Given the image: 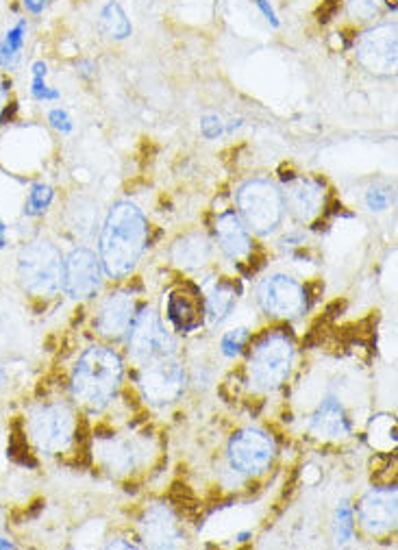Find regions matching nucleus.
I'll return each mask as SVG.
<instances>
[{
  "instance_id": "f257e3e1",
  "label": "nucleus",
  "mask_w": 398,
  "mask_h": 550,
  "mask_svg": "<svg viewBox=\"0 0 398 550\" xmlns=\"http://www.w3.org/2000/svg\"><path fill=\"white\" fill-rule=\"evenodd\" d=\"M148 231L151 227L138 205L129 200L111 205L98 237V259L109 279H127L138 268L148 246Z\"/></svg>"
},
{
  "instance_id": "f03ea898",
  "label": "nucleus",
  "mask_w": 398,
  "mask_h": 550,
  "mask_svg": "<svg viewBox=\"0 0 398 550\" xmlns=\"http://www.w3.org/2000/svg\"><path fill=\"white\" fill-rule=\"evenodd\" d=\"M124 361L116 348L94 344L83 350L70 377V394L81 409L101 414L122 387Z\"/></svg>"
},
{
  "instance_id": "7ed1b4c3",
  "label": "nucleus",
  "mask_w": 398,
  "mask_h": 550,
  "mask_svg": "<svg viewBox=\"0 0 398 550\" xmlns=\"http://www.w3.org/2000/svg\"><path fill=\"white\" fill-rule=\"evenodd\" d=\"M296 359L292 337L283 331H270L259 337L246 361V379L255 392H277L288 383Z\"/></svg>"
},
{
  "instance_id": "20e7f679",
  "label": "nucleus",
  "mask_w": 398,
  "mask_h": 550,
  "mask_svg": "<svg viewBox=\"0 0 398 550\" xmlns=\"http://www.w3.org/2000/svg\"><path fill=\"white\" fill-rule=\"evenodd\" d=\"M61 272H64V255L46 237H37L20 248L16 274L27 294L35 298L55 296L61 290Z\"/></svg>"
},
{
  "instance_id": "39448f33",
  "label": "nucleus",
  "mask_w": 398,
  "mask_h": 550,
  "mask_svg": "<svg viewBox=\"0 0 398 550\" xmlns=\"http://www.w3.org/2000/svg\"><path fill=\"white\" fill-rule=\"evenodd\" d=\"M235 203H238L240 211L238 216L242 218L248 231L257 235H270L281 227L285 214L283 196L279 187L268 179L246 181L238 190Z\"/></svg>"
},
{
  "instance_id": "423d86ee",
  "label": "nucleus",
  "mask_w": 398,
  "mask_h": 550,
  "mask_svg": "<svg viewBox=\"0 0 398 550\" xmlns=\"http://www.w3.org/2000/svg\"><path fill=\"white\" fill-rule=\"evenodd\" d=\"M138 370V387L142 398L153 407H166L177 403L185 392V366L181 355H161L146 359L135 366Z\"/></svg>"
},
{
  "instance_id": "0eeeda50",
  "label": "nucleus",
  "mask_w": 398,
  "mask_h": 550,
  "mask_svg": "<svg viewBox=\"0 0 398 550\" xmlns=\"http://www.w3.org/2000/svg\"><path fill=\"white\" fill-rule=\"evenodd\" d=\"M77 433L74 411L66 403H46L29 418V437L44 455H61L72 446Z\"/></svg>"
},
{
  "instance_id": "6e6552de",
  "label": "nucleus",
  "mask_w": 398,
  "mask_h": 550,
  "mask_svg": "<svg viewBox=\"0 0 398 550\" xmlns=\"http://www.w3.org/2000/svg\"><path fill=\"white\" fill-rule=\"evenodd\" d=\"M127 344L131 361L135 366L142 364L146 359L179 353L177 337L166 329V324L161 322L153 307L138 309V314H135L131 329L127 333Z\"/></svg>"
},
{
  "instance_id": "1a4fd4ad",
  "label": "nucleus",
  "mask_w": 398,
  "mask_h": 550,
  "mask_svg": "<svg viewBox=\"0 0 398 550\" xmlns=\"http://www.w3.org/2000/svg\"><path fill=\"white\" fill-rule=\"evenodd\" d=\"M277 457V444L266 431L246 427L235 433L227 446V459L233 472L242 477H259L270 470Z\"/></svg>"
},
{
  "instance_id": "9d476101",
  "label": "nucleus",
  "mask_w": 398,
  "mask_h": 550,
  "mask_svg": "<svg viewBox=\"0 0 398 550\" xmlns=\"http://www.w3.org/2000/svg\"><path fill=\"white\" fill-rule=\"evenodd\" d=\"M259 305L272 318L294 320L307 309L305 287L290 274H270L259 285Z\"/></svg>"
},
{
  "instance_id": "9b49d317",
  "label": "nucleus",
  "mask_w": 398,
  "mask_h": 550,
  "mask_svg": "<svg viewBox=\"0 0 398 550\" xmlns=\"http://www.w3.org/2000/svg\"><path fill=\"white\" fill-rule=\"evenodd\" d=\"M103 266L94 250L79 246L64 257V272H61V290L72 300H90L103 285Z\"/></svg>"
},
{
  "instance_id": "f8f14e48",
  "label": "nucleus",
  "mask_w": 398,
  "mask_h": 550,
  "mask_svg": "<svg viewBox=\"0 0 398 550\" xmlns=\"http://www.w3.org/2000/svg\"><path fill=\"white\" fill-rule=\"evenodd\" d=\"M357 64L377 77L396 72V24H379L359 35L355 46Z\"/></svg>"
},
{
  "instance_id": "ddd939ff",
  "label": "nucleus",
  "mask_w": 398,
  "mask_h": 550,
  "mask_svg": "<svg viewBox=\"0 0 398 550\" xmlns=\"http://www.w3.org/2000/svg\"><path fill=\"white\" fill-rule=\"evenodd\" d=\"M357 516L362 529L381 537L396 529V490L394 487H372L357 505Z\"/></svg>"
},
{
  "instance_id": "4468645a",
  "label": "nucleus",
  "mask_w": 398,
  "mask_h": 550,
  "mask_svg": "<svg viewBox=\"0 0 398 550\" xmlns=\"http://www.w3.org/2000/svg\"><path fill=\"white\" fill-rule=\"evenodd\" d=\"M135 314H138L135 296L129 290H114L98 307L94 327L107 340H122L131 329Z\"/></svg>"
},
{
  "instance_id": "2eb2a0df",
  "label": "nucleus",
  "mask_w": 398,
  "mask_h": 550,
  "mask_svg": "<svg viewBox=\"0 0 398 550\" xmlns=\"http://www.w3.org/2000/svg\"><path fill=\"white\" fill-rule=\"evenodd\" d=\"M166 316L172 327L181 333H192L196 329H201L207 318L203 292L192 283L174 287L168 294Z\"/></svg>"
},
{
  "instance_id": "dca6fc26",
  "label": "nucleus",
  "mask_w": 398,
  "mask_h": 550,
  "mask_svg": "<svg viewBox=\"0 0 398 550\" xmlns=\"http://www.w3.org/2000/svg\"><path fill=\"white\" fill-rule=\"evenodd\" d=\"M283 205L298 222H312L325 207V190L314 179L288 177L283 179Z\"/></svg>"
},
{
  "instance_id": "f3484780",
  "label": "nucleus",
  "mask_w": 398,
  "mask_h": 550,
  "mask_svg": "<svg viewBox=\"0 0 398 550\" xmlns=\"http://www.w3.org/2000/svg\"><path fill=\"white\" fill-rule=\"evenodd\" d=\"M140 533L144 544L151 548H174L183 542L179 520L166 505H153L151 509H146L140 522Z\"/></svg>"
},
{
  "instance_id": "a211bd4d",
  "label": "nucleus",
  "mask_w": 398,
  "mask_h": 550,
  "mask_svg": "<svg viewBox=\"0 0 398 550\" xmlns=\"http://www.w3.org/2000/svg\"><path fill=\"white\" fill-rule=\"evenodd\" d=\"M214 233L222 253H225L231 261H242L251 257L253 253V240L251 231L246 229L242 218L235 211H225L216 218Z\"/></svg>"
},
{
  "instance_id": "6ab92c4d",
  "label": "nucleus",
  "mask_w": 398,
  "mask_h": 550,
  "mask_svg": "<svg viewBox=\"0 0 398 550\" xmlns=\"http://www.w3.org/2000/svg\"><path fill=\"white\" fill-rule=\"evenodd\" d=\"M309 433L318 440H340V437H348L353 433L351 418L346 416V411L338 398H325L318 405V409L309 416Z\"/></svg>"
},
{
  "instance_id": "aec40b11",
  "label": "nucleus",
  "mask_w": 398,
  "mask_h": 550,
  "mask_svg": "<svg viewBox=\"0 0 398 550\" xmlns=\"http://www.w3.org/2000/svg\"><path fill=\"white\" fill-rule=\"evenodd\" d=\"M211 253H214V246L205 233H190L172 244L170 259L181 270H201L209 264Z\"/></svg>"
},
{
  "instance_id": "412c9836",
  "label": "nucleus",
  "mask_w": 398,
  "mask_h": 550,
  "mask_svg": "<svg viewBox=\"0 0 398 550\" xmlns=\"http://www.w3.org/2000/svg\"><path fill=\"white\" fill-rule=\"evenodd\" d=\"M66 224L74 235L81 237V240H87L98 229V205L87 196H74L68 203Z\"/></svg>"
},
{
  "instance_id": "4be33fe9",
  "label": "nucleus",
  "mask_w": 398,
  "mask_h": 550,
  "mask_svg": "<svg viewBox=\"0 0 398 550\" xmlns=\"http://www.w3.org/2000/svg\"><path fill=\"white\" fill-rule=\"evenodd\" d=\"M238 294H240L238 285L227 279H222L211 287L205 298L207 318L211 324H222L231 316L235 303H238Z\"/></svg>"
},
{
  "instance_id": "5701e85b",
  "label": "nucleus",
  "mask_w": 398,
  "mask_h": 550,
  "mask_svg": "<svg viewBox=\"0 0 398 550\" xmlns=\"http://www.w3.org/2000/svg\"><path fill=\"white\" fill-rule=\"evenodd\" d=\"M98 29H101V33L107 37V40H114V42L127 40V37H131L133 33L127 11H124L122 5L116 3V0H109V3L101 9V14H98Z\"/></svg>"
},
{
  "instance_id": "b1692460",
  "label": "nucleus",
  "mask_w": 398,
  "mask_h": 550,
  "mask_svg": "<svg viewBox=\"0 0 398 550\" xmlns=\"http://www.w3.org/2000/svg\"><path fill=\"white\" fill-rule=\"evenodd\" d=\"M27 31V20H18L14 27L0 37V68L5 72H11L20 64L24 44H27Z\"/></svg>"
},
{
  "instance_id": "393cba45",
  "label": "nucleus",
  "mask_w": 398,
  "mask_h": 550,
  "mask_svg": "<svg viewBox=\"0 0 398 550\" xmlns=\"http://www.w3.org/2000/svg\"><path fill=\"white\" fill-rule=\"evenodd\" d=\"M48 66L46 61H33L31 64V96L37 100V103H55V100L61 98V92L55 90V87L48 85Z\"/></svg>"
},
{
  "instance_id": "a878e982",
  "label": "nucleus",
  "mask_w": 398,
  "mask_h": 550,
  "mask_svg": "<svg viewBox=\"0 0 398 550\" xmlns=\"http://www.w3.org/2000/svg\"><path fill=\"white\" fill-rule=\"evenodd\" d=\"M55 200V187L48 183H33L27 203H24V216L27 218H40L48 209H51Z\"/></svg>"
},
{
  "instance_id": "bb28decb",
  "label": "nucleus",
  "mask_w": 398,
  "mask_h": 550,
  "mask_svg": "<svg viewBox=\"0 0 398 550\" xmlns=\"http://www.w3.org/2000/svg\"><path fill=\"white\" fill-rule=\"evenodd\" d=\"M333 535L335 542L346 544L353 540L355 535V509L348 500H340L338 509H335V518H333Z\"/></svg>"
},
{
  "instance_id": "cd10ccee",
  "label": "nucleus",
  "mask_w": 398,
  "mask_h": 550,
  "mask_svg": "<svg viewBox=\"0 0 398 550\" xmlns=\"http://www.w3.org/2000/svg\"><path fill=\"white\" fill-rule=\"evenodd\" d=\"M248 344V329L246 327H235L231 331H227L225 335L220 337V353L225 355L227 359H235L244 353V348Z\"/></svg>"
},
{
  "instance_id": "c85d7f7f",
  "label": "nucleus",
  "mask_w": 398,
  "mask_h": 550,
  "mask_svg": "<svg viewBox=\"0 0 398 550\" xmlns=\"http://www.w3.org/2000/svg\"><path fill=\"white\" fill-rule=\"evenodd\" d=\"M392 203V194L388 187L383 185H372L366 192V207L372 211V214H381V211H388Z\"/></svg>"
},
{
  "instance_id": "c756f323",
  "label": "nucleus",
  "mask_w": 398,
  "mask_h": 550,
  "mask_svg": "<svg viewBox=\"0 0 398 550\" xmlns=\"http://www.w3.org/2000/svg\"><path fill=\"white\" fill-rule=\"evenodd\" d=\"M48 124H51V127L61 135H70L74 131V120L70 118L68 109L64 107H55L48 111Z\"/></svg>"
},
{
  "instance_id": "7c9ffc66",
  "label": "nucleus",
  "mask_w": 398,
  "mask_h": 550,
  "mask_svg": "<svg viewBox=\"0 0 398 550\" xmlns=\"http://www.w3.org/2000/svg\"><path fill=\"white\" fill-rule=\"evenodd\" d=\"M381 0H348V11H351L353 18L359 20H370L377 16Z\"/></svg>"
},
{
  "instance_id": "2f4dec72",
  "label": "nucleus",
  "mask_w": 398,
  "mask_h": 550,
  "mask_svg": "<svg viewBox=\"0 0 398 550\" xmlns=\"http://www.w3.org/2000/svg\"><path fill=\"white\" fill-rule=\"evenodd\" d=\"M201 133L205 140H218V137L225 133V122L216 114H207L201 118Z\"/></svg>"
},
{
  "instance_id": "473e14b6",
  "label": "nucleus",
  "mask_w": 398,
  "mask_h": 550,
  "mask_svg": "<svg viewBox=\"0 0 398 550\" xmlns=\"http://www.w3.org/2000/svg\"><path fill=\"white\" fill-rule=\"evenodd\" d=\"M255 5H257V9L261 11V16H264L266 20H268V24H270V27H279V18H277V11H275V7H272L270 5V0H255Z\"/></svg>"
},
{
  "instance_id": "72a5a7b5",
  "label": "nucleus",
  "mask_w": 398,
  "mask_h": 550,
  "mask_svg": "<svg viewBox=\"0 0 398 550\" xmlns=\"http://www.w3.org/2000/svg\"><path fill=\"white\" fill-rule=\"evenodd\" d=\"M7 100H9V83L5 81L3 74H0V122H3V116H5Z\"/></svg>"
},
{
  "instance_id": "f704fd0d",
  "label": "nucleus",
  "mask_w": 398,
  "mask_h": 550,
  "mask_svg": "<svg viewBox=\"0 0 398 550\" xmlns=\"http://www.w3.org/2000/svg\"><path fill=\"white\" fill-rule=\"evenodd\" d=\"M48 5V0H22V7L29 11V14L37 16V14H42V11L46 9Z\"/></svg>"
},
{
  "instance_id": "c9c22d12",
  "label": "nucleus",
  "mask_w": 398,
  "mask_h": 550,
  "mask_svg": "<svg viewBox=\"0 0 398 550\" xmlns=\"http://www.w3.org/2000/svg\"><path fill=\"white\" fill-rule=\"evenodd\" d=\"M7 248V222L0 218V250Z\"/></svg>"
},
{
  "instance_id": "e433bc0d",
  "label": "nucleus",
  "mask_w": 398,
  "mask_h": 550,
  "mask_svg": "<svg viewBox=\"0 0 398 550\" xmlns=\"http://www.w3.org/2000/svg\"><path fill=\"white\" fill-rule=\"evenodd\" d=\"M251 537H253V533L251 531H242V533H238V535H235V542H248V540H251Z\"/></svg>"
},
{
  "instance_id": "4c0bfd02",
  "label": "nucleus",
  "mask_w": 398,
  "mask_h": 550,
  "mask_svg": "<svg viewBox=\"0 0 398 550\" xmlns=\"http://www.w3.org/2000/svg\"><path fill=\"white\" fill-rule=\"evenodd\" d=\"M240 127H242V118H238V120H231V124H229V127H225V131L233 133L235 129H240Z\"/></svg>"
},
{
  "instance_id": "58836bf2",
  "label": "nucleus",
  "mask_w": 398,
  "mask_h": 550,
  "mask_svg": "<svg viewBox=\"0 0 398 550\" xmlns=\"http://www.w3.org/2000/svg\"><path fill=\"white\" fill-rule=\"evenodd\" d=\"M9 548H16V544L9 542L7 537H0V550H9Z\"/></svg>"
},
{
  "instance_id": "ea45409f",
  "label": "nucleus",
  "mask_w": 398,
  "mask_h": 550,
  "mask_svg": "<svg viewBox=\"0 0 398 550\" xmlns=\"http://www.w3.org/2000/svg\"><path fill=\"white\" fill-rule=\"evenodd\" d=\"M5 381H7V372H5L3 366H0V385H3Z\"/></svg>"
}]
</instances>
